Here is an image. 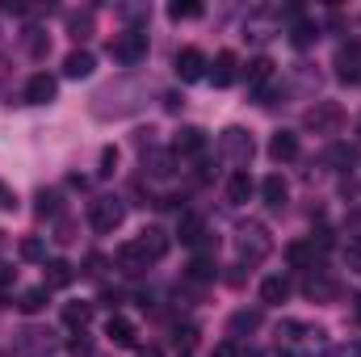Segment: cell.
<instances>
[{
    "instance_id": "obj_32",
    "label": "cell",
    "mask_w": 361,
    "mask_h": 357,
    "mask_svg": "<svg viewBox=\"0 0 361 357\" xmlns=\"http://www.w3.org/2000/svg\"><path fill=\"white\" fill-rule=\"evenodd\" d=\"M47 269H51V273H47V290H51V286H72V277H76L68 261H51Z\"/></svg>"
},
{
    "instance_id": "obj_16",
    "label": "cell",
    "mask_w": 361,
    "mask_h": 357,
    "mask_svg": "<svg viewBox=\"0 0 361 357\" xmlns=\"http://www.w3.org/2000/svg\"><path fill=\"white\" fill-rule=\"evenodd\" d=\"M302 294L315 298V303H332V298H336V282H332L324 269H311L307 282H302Z\"/></svg>"
},
{
    "instance_id": "obj_20",
    "label": "cell",
    "mask_w": 361,
    "mask_h": 357,
    "mask_svg": "<svg viewBox=\"0 0 361 357\" xmlns=\"http://www.w3.org/2000/svg\"><path fill=\"white\" fill-rule=\"evenodd\" d=\"M92 68H97L92 51H72V55L63 59V76H68V80H85V76H92Z\"/></svg>"
},
{
    "instance_id": "obj_38",
    "label": "cell",
    "mask_w": 361,
    "mask_h": 357,
    "mask_svg": "<svg viewBox=\"0 0 361 357\" xmlns=\"http://www.w3.org/2000/svg\"><path fill=\"white\" fill-rule=\"evenodd\" d=\"M0 210H17V193L8 181H0Z\"/></svg>"
},
{
    "instance_id": "obj_35",
    "label": "cell",
    "mask_w": 361,
    "mask_h": 357,
    "mask_svg": "<svg viewBox=\"0 0 361 357\" xmlns=\"http://www.w3.org/2000/svg\"><path fill=\"white\" fill-rule=\"evenodd\" d=\"M345 265L361 273V236H353V240L345 244Z\"/></svg>"
},
{
    "instance_id": "obj_10",
    "label": "cell",
    "mask_w": 361,
    "mask_h": 357,
    "mask_svg": "<svg viewBox=\"0 0 361 357\" xmlns=\"http://www.w3.org/2000/svg\"><path fill=\"white\" fill-rule=\"evenodd\" d=\"M135 244L143 248V257H147L152 265H156V261H164V257H169V248H173V240H169V231H160V227H143Z\"/></svg>"
},
{
    "instance_id": "obj_6",
    "label": "cell",
    "mask_w": 361,
    "mask_h": 357,
    "mask_svg": "<svg viewBox=\"0 0 361 357\" xmlns=\"http://www.w3.org/2000/svg\"><path fill=\"white\" fill-rule=\"evenodd\" d=\"M302 126L315 131V135H336L345 126V109L336 101H315L307 114H302Z\"/></svg>"
},
{
    "instance_id": "obj_1",
    "label": "cell",
    "mask_w": 361,
    "mask_h": 357,
    "mask_svg": "<svg viewBox=\"0 0 361 357\" xmlns=\"http://www.w3.org/2000/svg\"><path fill=\"white\" fill-rule=\"evenodd\" d=\"M273 349L277 357H324L332 345H328V328L311 320H281L273 332Z\"/></svg>"
},
{
    "instance_id": "obj_43",
    "label": "cell",
    "mask_w": 361,
    "mask_h": 357,
    "mask_svg": "<svg viewBox=\"0 0 361 357\" xmlns=\"http://www.w3.org/2000/svg\"><path fill=\"white\" fill-rule=\"evenodd\" d=\"M353 320H357V324H361V294H357V298H353Z\"/></svg>"
},
{
    "instance_id": "obj_2",
    "label": "cell",
    "mask_w": 361,
    "mask_h": 357,
    "mask_svg": "<svg viewBox=\"0 0 361 357\" xmlns=\"http://www.w3.org/2000/svg\"><path fill=\"white\" fill-rule=\"evenodd\" d=\"M231 244H235V257H240L244 265H261L273 253V236H269L265 223H240L235 236H231Z\"/></svg>"
},
{
    "instance_id": "obj_18",
    "label": "cell",
    "mask_w": 361,
    "mask_h": 357,
    "mask_svg": "<svg viewBox=\"0 0 361 357\" xmlns=\"http://www.w3.org/2000/svg\"><path fill=\"white\" fill-rule=\"evenodd\" d=\"M261 198H265L269 210H281V206L290 202V185H286V177H281V173H269V177L261 181Z\"/></svg>"
},
{
    "instance_id": "obj_8",
    "label": "cell",
    "mask_w": 361,
    "mask_h": 357,
    "mask_svg": "<svg viewBox=\"0 0 361 357\" xmlns=\"http://www.w3.org/2000/svg\"><path fill=\"white\" fill-rule=\"evenodd\" d=\"M336 76L345 85H361V42H345L336 51Z\"/></svg>"
},
{
    "instance_id": "obj_25",
    "label": "cell",
    "mask_w": 361,
    "mask_h": 357,
    "mask_svg": "<svg viewBox=\"0 0 361 357\" xmlns=\"http://www.w3.org/2000/svg\"><path fill=\"white\" fill-rule=\"evenodd\" d=\"M89 320H92V303H85V298L63 307V324H68V328H80V332H85V328H89Z\"/></svg>"
},
{
    "instance_id": "obj_34",
    "label": "cell",
    "mask_w": 361,
    "mask_h": 357,
    "mask_svg": "<svg viewBox=\"0 0 361 357\" xmlns=\"http://www.w3.org/2000/svg\"><path fill=\"white\" fill-rule=\"evenodd\" d=\"M21 257H25V261H47V244L34 240V236H25V240H21Z\"/></svg>"
},
{
    "instance_id": "obj_15",
    "label": "cell",
    "mask_w": 361,
    "mask_h": 357,
    "mask_svg": "<svg viewBox=\"0 0 361 357\" xmlns=\"http://www.w3.org/2000/svg\"><path fill=\"white\" fill-rule=\"evenodd\" d=\"M114 265L122 269V273H130V277H139V273H147V269H152V261H147V257H143V248L130 240V244H122V248L114 253Z\"/></svg>"
},
{
    "instance_id": "obj_29",
    "label": "cell",
    "mask_w": 361,
    "mask_h": 357,
    "mask_svg": "<svg viewBox=\"0 0 361 357\" xmlns=\"http://www.w3.org/2000/svg\"><path fill=\"white\" fill-rule=\"evenodd\" d=\"M214 273H219L214 257H193V261H189V277H193V282H214Z\"/></svg>"
},
{
    "instance_id": "obj_26",
    "label": "cell",
    "mask_w": 361,
    "mask_h": 357,
    "mask_svg": "<svg viewBox=\"0 0 361 357\" xmlns=\"http://www.w3.org/2000/svg\"><path fill=\"white\" fill-rule=\"evenodd\" d=\"M257 328H261V311H257V307H252V311L244 307V311L231 315V337H240V332H257Z\"/></svg>"
},
{
    "instance_id": "obj_13",
    "label": "cell",
    "mask_w": 361,
    "mask_h": 357,
    "mask_svg": "<svg viewBox=\"0 0 361 357\" xmlns=\"http://www.w3.org/2000/svg\"><path fill=\"white\" fill-rule=\"evenodd\" d=\"M273 68H277V63H273V59H265V55H261V59H252V63L244 68V76H248V89H252L257 97H261V105H265V97H269Z\"/></svg>"
},
{
    "instance_id": "obj_17",
    "label": "cell",
    "mask_w": 361,
    "mask_h": 357,
    "mask_svg": "<svg viewBox=\"0 0 361 357\" xmlns=\"http://www.w3.org/2000/svg\"><path fill=\"white\" fill-rule=\"evenodd\" d=\"M206 152V131L202 126H180L173 139V156H202Z\"/></svg>"
},
{
    "instance_id": "obj_40",
    "label": "cell",
    "mask_w": 361,
    "mask_h": 357,
    "mask_svg": "<svg viewBox=\"0 0 361 357\" xmlns=\"http://www.w3.org/2000/svg\"><path fill=\"white\" fill-rule=\"evenodd\" d=\"M89 25H92L89 13H85V17H72V30H76V38H89Z\"/></svg>"
},
{
    "instance_id": "obj_9",
    "label": "cell",
    "mask_w": 361,
    "mask_h": 357,
    "mask_svg": "<svg viewBox=\"0 0 361 357\" xmlns=\"http://www.w3.org/2000/svg\"><path fill=\"white\" fill-rule=\"evenodd\" d=\"M206 76H210L214 89H227V85H235V76H240V59H235L231 51H219L214 63L206 68Z\"/></svg>"
},
{
    "instance_id": "obj_12",
    "label": "cell",
    "mask_w": 361,
    "mask_h": 357,
    "mask_svg": "<svg viewBox=\"0 0 361 357\" xmlns=\"http://www.w3.org/2000/svg\"><path fill=\"white\" fill-rule=\"evenodd\" d=\"M286 261L290 269H319V244L315 240H294V244H286Z\"/></svg>"
},
{
    "instance_id": "obj_22",
    "label": "cell",
    "mask_w": 361,
    "mask_h": 357,
    "mask_svg": "<svg viewBox=\"0 0 361 357\" xmlns=\"http://www.w3.org/2000/svg\"><path fill=\"white\" fill-rule=\"evenodd\" d=\"M252 193H257V181L248 177V173H231V181H227V202L231 206H244Z\"/></svg>"
},
{
    "instance_id": "obj_41",
    "label": "cell",
    "mask_w": 361,
    "mask_h": 357,
    "mask_svg": "<svg viewBox=\"0 0 361 357\" xmlns=\"http://www.w3.org/2000/svg\"><path fill=\"white\" fill-rule=\"evenodd\" d=\"M114 164H118V152L105 147V152H101V173H114Z\"/></svg>"
},
{
    "instance_id": "obj_19",
    "label": "cell",
    "mask_w": 361,
    "mask_h": 357,
    "mask_svg": "<svg viewBox=\"0 0 361 357\" xmlns=\"http://www.w3.org/2000/svg\"><path fill=\"white\" fill-rule=\"evenodd\" d=\"M269 156L277 164H290V160H298V135H290V131H277L269 139Z\"/></svg>"
},
{
    "instance_id": "obj_30",
    "label": "cell",
    "mask_w": 361,
    "mask_h": 357,
    "mask_svg": "<svg viewBox=\"0 0 361 357\" xmlns=\"http://www.w3.org/2000/svg\"><path fill=\"white\" fill-rule=\"evenodd\" d=\"M169 17L173 21H193V17H202V4L197 0H173L169 4Z\"/></svg>"
},
{
    "instance_id": "obj_37",
    "label": "cell",
    "mask_w": 361,
    "mask_h": 357,
    "mask_svg": "<svg viewBox=\"0 0 361 357\" xmlns=\"http://www.w3.org/2000/svg\"><path fill=\"white\" fill-rule=\"evenodd\" d=\"M332 357H361V341H341L336 349H328Z\"/></svg>"
},
{
    "instance_id": "obj_42",
    "label": "cell",
    "mask_w": 361,
    "mask_h": 357,
    "mask_svg": "<svg viewBox=\"0 0 361 357\" xmlns=\"http://www.w3.org/2000/svg\"><path fill=\"white\" fill-rule=\"evenodd\" d=\"M4 282H13V269H8L4 261H0V286H4Z\"/></svg>"
},
{
    "instance_id": "obj_28",
    "label": "cell",
    "mask_w": 361,
    "mask_h": 357,
    "mask_svg": "<svg viewBox=\"0 0 361 357\" xmlns=\"http://www.w3.org/2000/svg\"><path fill=\"white\" fill-rule=\"evenodd\" d=\"M143 169H147L152 177H169V173H173V156H169V152H152V156H143Z\"/></svg>"
},
{
    "instance_id": "obj_23",
    "label": "cell",
    "mask_w": 361,
    "mask_h": 357,
    "mask_svg": "<svg viewBox=\"0 0 361 357\" xmlns=\"http://www.w3.org/2000/svg\"><path fill=\"white\" fill-rule=\"evenodd\" d=\"M51 345H55V341H51V332H42V328H25V332H21V341H17V349H21V353H42V349L51 353Z\"/></svg>"
},
{
    "instance_id": "obj_21",
    "label": "cell",
    "mask_w": 361,
    "mask_h": 357,
    "mask_svg": "<svg viewBox=\"0 0 361 357\" xmlns=\"http://www.w3.org/2000/svg\"><path fill=\"white\" fill-rule=\"evenodd\" d=\"M286 298H290V282H286L281 273H273V277L261 282V303H265V307H281Z\"/></svg>"
},
{
    "instance_id": "obj_4",
    "label": "cell",
    "mask_w": 361,
    "mask_h": 357,
    "mask_svg": "<svg viewBox=\"0 0 361 357\" xmlns=\"http://www.w3.org/2000/svg\"><path fill=\"white\" fill-rule=\"evenodd\" d=\"M122 219H126V202H122V198H114V193H101V198H92V202H89V223H92V231L109 236V231H118V227H122Z\"/></svg>"
},
{
    "instance_id": "obj_27",
    "label": "cell",
    "mask_w": 361,
    "mask_h": 357,
    "mask_svg": "<svg viewBox=\"0 0 361 357\" xmlns=\"http://www.w3.org/2000/svg\"><path fill=\"white\" fill-rule=\"evenodd\" d=\"M244 30H248V38H252V42H265V38H273V21L265 17V13H252Z\"/></svg>"
},
{
    "instance_id": "obj_39",
    "label": "cell",
    "mask_w": 361,
    "mask_h": 357,
    "mask_svg": "<svg viewBox=\"0 0 361 357\" xmlns=\"http://www.w3.org/2000/svg\"><path fill=\"white\" fill-rule=\"evenodd\" d=\"M210 357H244V353H240V345L227 337V341H219V345H214V353H210Z\"/></svg>"
},
{
    "instance_id": "obj_44",
    "label": "cell",
    "mask_w": 361,
    "mask_h": 357,
    "mask_svg": "<svg viewBox=\"0 0 361 357\" xmlns=\"http://www.w3.org/2000/svg\"><path fill=\"white\" fill-rule=\"evenodd\" d=\"M357 139H361V118H357Z\"/></svg>"
},
{
    "instance_id": "obj_5",
    "label": "cell",
    "mask_w": 361,
    "mask_h": 357,
    "mask_svg": "<svg viewBox=\"0 0 361 357\" xmlns=\"http://www.w3.org/2000/svg\"><path fill=\"white\" fill-rule=\"evenodd\" d=\"M109 55H114L122 68L143 63V59H147V34H143V30H122V34H114V38H109Z\"/></svg>"
},
{
    "instance_id": "obj_14",
    "label": "cell",
    "mask_w": 361,
    "mask_h": 357,
    "mask_svg": "<svg viewBox=\"0 0 361 357\" xmlns=\"http://www.w3.org/2000/svg\"><path fill=\"white\" fill-rule=\"evenodd\" d=\"M105 337H109L118 349H135V345H139V328H135V320H126V315H109Z\"/></svg>"
},
{
    "instance_id": "obj_33",
    "label": "cell",
    "mask_w": 361,
    "mask_h": 357,
    "mask_svg": "<svg viewBox=\"0 0 361 357\" xmlns=\"http://www.w3.org/2000/svg\"><path fill=\"white\" fill-rule=\"evenodd\" d=\"M290 38H294V47H311V42L319 38V25H311V21H298Z\"/></svg>"
},
{
    "instance_id": "obj_3",
    "label": "cell",
    "mask_w": 361,
    "mask_h": 357,
    "mask_svg": "<svg viewBox=\"0 0 361 357\" xmlns=\"http://www.w3.org/2000/svg\"><path fill=\"white\" fill-rule=\"evenodd\" d=\"M219 152H223L227 164H235V173H248V164H252V156H257V143H252V135H248L244 126H227V131L219 135Z\"/></svg>"
},
{
    "instance_id": "obj_7",
    "label": "cell",
    "mask_w": 361,
    "mask_h": 357,
    "mask_svg": "<svg viewBox=\"0 0 361 357\" xmlns=\"http://www.w3.org/2000/svg\"><path fill=\"white\" fill-rule=\"evenodd\" d=\"M59 97V80L51 76V72H34L30 80H25V101L30 105H51Z\"/></svg>"
},
{
    "instance_id": "obj_11",
    "label": "cell",
    "mask_w": 361,
    "mask_h": 357,
    "mask_svg": "<svg viewBox=\"0 0 361 357\" xmlns=\"http://www.w3.org/2000/svg\"><path fill=\"white\" fill-rule=\"evenodd\" d=\"M206 68H210V59H206L197 47H185V51H177V76L185 80V85L202 80V76H206Z\"/></svg>"
},
{
    "instance_id": "obj_31",
    "label": "cell",
    "mask_w": 361,
    "mask_h": 357,
    "mask_svg": "<svg viewBox=\"0 0 361 357\" xmlns=\"http://www.w3.org/2000/svg\"><path fill=\"white\" fill-rule=\"evenodd\" d=\"M202 236H206L202 219H197V214H185V219H180V240H185V244H202Z\"/></svg>"
},
{
    "instance_id": "obj_24",
    "label": "cell",
    "mask_w": 361,
    "mask_h": 357,
    "mask_svg": "<svg viewBox=\"0 0 361 357\" xmlns=\"http://www.w3.org/2000/svg\"><path fill=\"white\" fill-rule=\"evenodd\" d=\"M47 298H51V290H47V286H34V290H21V294H17V311H25V315H34V311H42V307H47Z\"/></svg>"
},
{
    "instance_id": "obj_36",
    "label": "cell",
    "mask_w": 361,
    "mask_h": 357,
    "mask_svg": "<svg viewBox=\"0 0 361 357\" xmlns=\"http://www.w3.org/2000/svg\"><path fill=\"white\" fill-rule=\"evenodd\" d=\"M55 202H59V198H55L51 189H42V193H38V214H42V219H47V214H55V210H59Z\"/></svg>"
}]
</instances>
